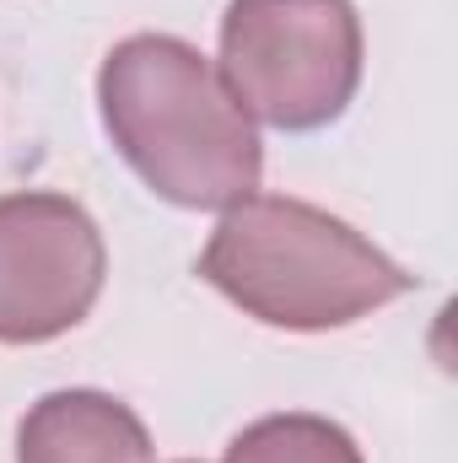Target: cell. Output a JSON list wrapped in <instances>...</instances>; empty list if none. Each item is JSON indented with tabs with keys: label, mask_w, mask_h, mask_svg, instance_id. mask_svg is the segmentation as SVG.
Instances as JSON below:
<instances>
[{
	"label": "cell",
	"mask_w": 458,
	"mask_h": 463,
	"mask_svg": "<svg viewBox=\"0 0 458 463\" xmlns=\"http://www.w3.org/2000/svg\"><path fill=\"white\" fill-rule=\"evenodd\" d=\"M16 463H151V431L103 388H60L22 415Z\"/></svg>",
	"instance_id": "5"
},
{
	"label": "cell",
	"mask_w": 458,
	"mask_h": 463,
	"mask_svg": "<svg viewBox=\"0 0 458 463\" xmlns=\"http://www.w3.org/2000/svg\"><path fill=\"white\" fill-rule=\"evenodd\" d=\"M200 280L286 335H329L415 291V275L372 237L291 194L227 205L200 248Z\"/></svg>",
	"instance_id": "2"
},
{
	"label": "cell",
	"mask_w": 458,
	"mask_h": 463,
	"mask_svg": "<svg viewBox=\"0 0 458 463\" xmlns=\"http://www.w3.org/2000/svg\"><path fill=\"white\" fill-rule=\"evenodd\" d=\"M184 463H195V458H184Z\"/></svg>",
	"instance_id": "7"
},
{
	"label": "cell",
	"mask_w": 458,
	"mask_h": 463,
	"mask_svg": "<svg viewBox=\"0 0 458 463\" xmlns=\"http://www.w3.org/2000/svg\"><path fill=\"white\" fill-rule=\"evenodd\" d=\"M98 114L129 173L178 211H227L264 178L253 118L222 71L173 33H129L103 54Z\"/></svg>",
	"instance_id": "1"
},
{
	"label": "cell",
	"mask_w": 458,
	"mask_h": 463,
	"mask_svg": "<svg viewBox=\"0 0 458 463\" xmlns=\"http://www.w3.org/2000/svg\"><path fill=\"white\" fill-rule=\"evenodd\" d=\"M222 463H367L356 437L308 410H286V415H264L253 426H243L232 437Z\"/></svg>",
	"instance_id": "6"
},
{
	"label": "cell",
	"mask_w": 458,
	"mask_h": 463,
	"mask_svg": "<svg viewBox=\"0 0 458 463\" xmlns=\"http://www.w3.org/2000/svg\"><path fill=\"white\" fill-rule=\"evenodd\" d=\"M109 248L81 200L0 194V345H49L103 297Z\"/></svg>",
	"instance_id": "4"
},
{
	"label": "cell",
	"mask_w": 458,
	"mask_h": 463,
	"mask_svg": "<svg viewBox=\"0 0 458 463\" xmlns=\"http://www.w3.org/2000/svg\"><path fill=\"white\" fill-rule=\"evenodd\" d=\"M216 71L248 118L324 129L361 87V16L350 0H232Z\"/></svg>",
	"instance_id": "3"
}]
</instances>
